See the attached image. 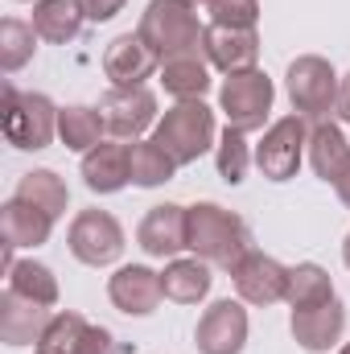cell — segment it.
Segmentation results:
<instances>
[{
	"label": "cell",
	"mask_w": 350,
	"mask_h": 354,
	"mask_svg": "<svg viewBox=\"0 0 350 354\" xmlns=\"http://www.w3.org/2000/svg\"><path fill=\"white\" fill-rule=\"evenodd\" d=\"M185 252H194L210 268L231 272L252 252V231L235 210L219 202H194L185 206Z\"/></svg>",
	"instance_id": "obj_1"
},
{
	"label": "cell",
	"mask_w": 350,
	"mask_h": 354,
	"mask_svg": "<svg viewBox=\"0 0 350 354\" xmlns=\"http://www.w3.org/2000/svg\"><path fill=\"white\" fill-rule=\"evenodd\" d=\"M136 33L165 62V58H177V54H202L206 25L198 21L194 4H185V0H149L145 12H140Z\"/></svg>",
	"instance_id": "obj_2"
},
{
	"label": "cell",
	"mask_w": 350,
	"mask_h": 354,
	"mask_svg": "<svg viewBox=\"0 0 350 354\" xmlns=\"http://www.w3.org/2000/svg\"><path fill=\"white\" fill-rule=\"evenodd\" d=\"M153 140L169 153L181 165H194L198 157H206L214 145H219V124H214V107H206L202 99H185V103H174L157 128H153Z\"/></svg>",
	"instance_id": "obj_3"
},
{
	"label": "cell",
	"mask_w": 350,
	"mask_h": 354,
	"mask_svg": "<svg viewBox=\"0 0 350 354\" xmlns=\"http://www.w3.org/2000/svg\"><path fill=\"white\" fill-rule=\"evenodd\" d=\"M58 111L50 95L42 91H21L12 83H4V115H0V128H4V140L21 153H42L54 145L58 136Z\"/></svg>",
	"instance_id": "obj_4"
},
{
	"label": "cell",
	"mask_w": 350,
	"mask_h": 354,
	"mask_svg": "<svg viewBox=\"0 0 350 354\" xmlns=\"http://www.w3.org/2000/svg\"><path fill=\"white\" fill-rule=\"evenodd\" d=\"M338 83H342V75L322 54H301L284 71L288 103L301 120H330V111L338 107Z\"/></svg>",
	"instance_id": "obj_5"
},
{
	"label": "cell",
	"mask_w": 350,
	"mask_h": 354,
	"mask_svg": "<svg viewBox=\"0 0 350 354\" xmlns=\"http://www.w3.org/2000/svg\"><path fill=\"white\" fill-rule=\"evenodd\" d=\"M272 99H276V87H272V79L264 75L260 66H256V71H243V75H227L223 79V87H219V111L227 115L231 128L260 132L264 124H268Z\"/></svg>",
	"instance_id": "obj_6"
},
{
	"label": "cell",
	"mask_w": 350,
	"mask_h": 354,
	"mask_svg": "<svg viewBox=\"0 0 350 354\" xmlns=\"http://www.w3.org/2000/svg\"><path fill=\"white\" fill-rule=\"evenodd\" d=\"M66 248L79 264L87 268H111L124 256V227L116 223V214L107 210H79L71 218V235H66Z\"/></svg>",
	"instance_id": "obj_7"
},
{
	"label": "cell",
	"mask_w": 350,
	"mask_h": 354,
	"mask_svg": "<svg viewBox=\"0 0 350 354\" xmlns=\"http://www.w3.org/2000/svg\"><path fill=\"white\" fill-rule=\"evenodd\" d=\"M305 145H309V124L293 111L264 128V140L256 145V169L268 181H293L305 161Z\"/></svg>",
	"instance_id": "obj_8"
},
{
	"label": "cell",
	"mask_w": 350,
	"mask_h": 354,
	"mask_svg": "<svg viewBox=\"0 0 350 354\" xmlns=\"http://www.w3.org/2000/svg\"><path fill=\"white\" fill-rule=\"evenodd\" d=\"M99 115L111 140H140L149 128H157V95L149 87H111L99 99Z\"/></svg>",
	"instance_id": "obj_9"
},
{
	"label": "cell",
	"mask_w": 350,
	"mask_h": 354,
	"mask_svg": "<svg viewBox=\"0 0 350 354\" xmlns=\"http://www.w3.org/2000/svg\"><path fill=\"white\" fill-rule=\"evenodd\" d=\"M37 354H120V346H116L111 330L91 326L83 313L62 309L50 317V326L37 342Z\"/></svg>",
	"instance_id": "obj_10"
},
{
	"label": "cell",
	"mask_w": 350,
	"mask_h": 354,
	"mask_svg": "<svg viewBox=\"0 0 350 354\" xmlns=\"http://www.w3.org/2000/svg\"><path fill=\"white\" fill-rule=\"evenodd\" d=\"M248 309L243 301H214L202 317H198V330H194V346L198 354H243L248 346Z\"/></svg>",
	"instance_id": "obj_11"
},
{
	"label": "cell",
	"mask_w": 350,
	"mask_h": 354,
	"mask_svg": "<svg viewBox=\"0 0 350 354\" xmlns=\"http://www.w3.org/2000/svg\"><path fill=\"white\" fill-rule=\"evenodd\" d=\"M107 301L128 313V317H149L157 313V305L165 301L161 292V272H153L149 264H124L107 276Z\"/></svg>",
	"instance_id": "obj_12"
},
{
	"label": "cell",
	"mask_w": 350,
	"mask_h": 354,
	"mask_svg": "<svg viewBox=\"0 0 350 354\" xmlns=\"http://www.w3.org/2000/svg\"><path fill=\"white\" fill-rule=\"evenodd\" d=\"M231 280H235V292L243 305H276L284 301V288H288V268L280 264L276 256H264V252H248L239 264L231 268Z\"/></svg>",
	"instance_id": "obj_13"
},
{
	"label": "cell",
	"mask_w": 350,
	"mask_h": 354,
	"mask_svg": "<svg viewBox=\"0 0 350 354\" xmlns=\"http://www.w3.org/2000/svg\"><path fill=\"white\" fill-rule=\"evenodd\" d=\"M202 54L223 75L256 71V62H260V33L256 29H231V25H206Z\"/></svg>",
	"instance_id": "obj_14"
},
{
	"label": "cell",
	"mask_w": 350,
	"mask_h": 354,
	"mask_svg": "<svg viewBox=\"0 0 350 354\" xmlns=\"http://www.w3.org/2000/svg\"><path fill=\"white\" fill-rule=\"evenodd\" d=\"M288 330H293V342L309 354H326L334 351L347 334V305L334 297L326 305H313V309H293L288 317Z\"/></svg>",
	"instance_id": "obj_15"
},
{
	"label": "cell",
	"mask_w": 350,
	"mask_h": 354,
	"mask_svg": "<svg viewBox=\"0 0 350 354\" xmlns=\"http://www.w3.org/2000/svg\"><path fill=\"white\" fill-rule=\"evenodd\" d=\"M157 71L161 58L140 41V33H120L103 50V75L111 79V87H145V79H153Z\"/></svg>",
	"instance_id": "obj_16"
},
{
	"label": "cell",
	"mask_w": 350,
	"mask_h": 354,
	"mask_svg": "<svg viewBox=\"0 0 350 354\" xmlns=\"http://www.w3.org/2000/svg\"><path fill=\"white\" fill-rule=\"evenodd\" d=\"M136 243L149 260H177L185 252V206L177 202L149 206V214L136 227Z\"/></svg>",
	"instance_id": "obj_17"
},
{
	"label": "cell",
	"mask_w": 350,
	"mask_h": 354,
	"mask_svg": "<svg viewBox=\"0 0 350 354\" xmlns=\"http://www.w3.org/2000/svg\"><path fill=\"white\" fill-rule=\"evenodd\" d=\"M50 309L37 301H25L21 292L4 288L0 292V342L4 346H37L46 326H50Z\"/></svg>",
	"instance_id": "obj_18"
},
{
	"label": "cell",
	"mask_w": 350,
	"mask_h": 354,
	"mask_svg": "<svg viewBox=\"0 0 350 354\" xmlns=\"http://www.w3.org/2000/svg\"><path fill=\"white\" fill-rule=\"evenodd\" d=\"M83 181L91 194H120L132 181V145L103 140L91 153H83Z\"/></svg>",
	"instance_id": "obj_19"
},
{
	"label": "cell",
	"mask_w": 350,
	"mask_h": 354,
	"mask_svg": "<svg viewBox=\"0 0 350 354\" xmlns=\"http://www.w3.org/2000/svg\"><path fill=\"white\" fill-rule=\"evenodd\" d=\"M54 231V218L21 198H8L0 206V235H4V248L8 252H21V248H42Z\"/></svg>",
	"instance_id": "obj_20"
},
{
	"label": "cell",
	"mask_w": 350,
	"mask_h": 354,
	"mask_svg": "<svg viewBox=\"0 0 350 354\" xmlns=\"http://www.w3.org/2000/svg\"><path fill=\"white\" fill-rule=\"evenodd\" d=\"M305 157L313 165V174L322 177L326 185H334L342 169L350 161V145H347V132L334 124V120H313L309 128V145H305Z\"/></svg>",
	"instance_id": "obj_21"
},
{
	"label": "cell",
	"mask_w": 350,
	"mask_h": 354,
	"mask_svg": "<svg viewBox=\"0 0 350 354\" xmlns=\"http://www.w3.org/2000/svg\"><path fill=\"white\" fill-rule=\"evenodd\" d=\"M210 284H214V276H210V264L206 260H198V256H190V260H169L165 272H161V292H165V301H174V305H198V301H206L210 297Z\"/></svg>",
	"instance_id": "obj_22"
},
{
	"label": "cell",
	"mask_w": 350,
	"mask_h": 354,
	"mask_svg": "<svg viewBox=\"0 0 350 354\" xmlns=\"http://www.w3.org/2000/svg\"><path fill=\"white\" fill-rule=\"evenodd\" d=\"M157 79H161L165 95H174L177 103L202 99L210 91V62H206V54H177V58L161 62Z\"/></svg>",
	"instance_id": "obj_23"
},
{
	"label": "cell",
	"mask_w": 350,
	"mask_h": 354,
	"mask_svg": "<svg viewBox=\"0 0 350 354\" xmlns=\"http://www.w3.org/2000/svg\"><path fill=\"white\" fill-rule=\"evenodd\" d=\"M83 4L79 0H37L33 4V29H37V37L42 41H50V46H66V41H75L79 37V29H83Z\"/></svg>",
	"instance_id": "obj_24"
},
{
	"label": "cell",
	"mask_w": 350,
	"mask_h": 354,
	"mask_svg": "<svg viewBox=\"0 0 350 354\" xmlns=\"http://www.w3.org/2000/svg\"><path fill=\"white\" fill-rule=\"evenodd\" d=\"M334 297H338L334 280H330V272L322 264L305 260V264L288 268V288H284V305L288 309H313V305H326Z\"/></svg>",
	"instance_id": "obj_25"
},
{
	"label": "cell",
	"mask_w": 350,
	"mask_h": 354,
	"mask_svg": "<svg viewBox=\"0 0 350 354\" xmlns=\"http://www.w3.org/2000/svg\"><path fill=\"white\" fill-rule=\"evenodd\" d=\"M12 198H21V202L46 210L54 223H58V218L66 214V206H71V189H66V181L54 174V169H29V174L17 181V194H12Z\"/></svg>",
	"instance_id": "obj_26"
},
{
	"label": "cell",
	"mask_w": 350,
	"mask_h": 354,
	"mask_svg": "<svg viewBox=\"0 0 350 354\" xmlns=\"http://www.w3.org/2000/svg\"><path fill=\"white\" fill-rule=\"evenodd\" d=\"M107 128H103V115L99 107H87V103H71L58 111V140L71 149V153H91L95 145H103Z\"/></svg>",
	"instance_id": "obj_27"
},
{
	"label": "cell",
	"mask_w": 350,
	"mask_h": 354,
	"mask_svg": "<svg viewBox=\"0 0 350 354\" xmlns=\"http://www.w3.org/2000/svg\"><path fill=\"white\" fill-rule=\"evenodd\" d=\"M8 288L12 292H21L25 301H37V305H46V309H54L58 305V276H54V268L37 264V260H17V264L8 268Z\"/></svg>",
	"instance_id": "obj_28"
},
{
	"label": "cell",
	"mask_w": 350,
	"mask_h": 354,
	"mask_svg": "<svg viewBox=\"0 0 350 354\" xmlns=\"http://www.w3.org/2000/svg\"><path fill=\"white\" fill-rule=\"evenodd\" d=\"M37 29L33 21H21V17H4L0 21V71L4 75H17L33 54H37Z\"/></svg>",
	"instance_id": "obj_29"
},
{
	"label": "cell",
	"mask_w": 350,
	"mask_h": 354,
	"mask_svg": "<svg viewBox=\"0 0 350 354\" xmlns=\"http://www.w3.org/2000/svg\"><path fill=\"white\" fill-rule=\"evenodd\" d=\"M252 165H256V149L248 145V132L227 124V132H219V145H214V169H219V177L227 185H239Z\"/></svg>",
	"instance_id": "obj_30"
},
{
	"label": "cell",
	"mask_w": 350,
	"mask_h": 354,
	"mask_svg": "<svg viewBox=\"0 0 350 354\" xmlns=\"http://www.w3.org/2000/svg\"><path fill=\"white\" fill-rule=\"evenodd\" d=\"M177 161L149 136V140H132V185L140 189H157L165 181H174Z\"/></svg>",
	"instance_id": "obj_31"
},
{
	"label": "cell",
	"mask_w": 350,
	"mask_h": 354,
	"mask_svg": "<svg viewBox=\"0 0 350 354\" xmlns=\"http://www.w3.org/2000/svg\"><path fill=\"white\" fill-rule=\"evenodd\" d=\"M210 25H231V29H256L260 21V0H206Z\"/></svg>",
	"instance_id": "obj_32"
},
{
	"label": "cell",
	"mask_w": 350,
	"mask_h": 354,
	"mask_svg": "<svg viewBox=\"0 0 350 354\" xmlns=\"http://www.w3.org/2000/svg\"><path fill=\"white\" fill-rule=\"evenodd\" d=\"M79 4H83V17H87V21L103 25V21H111L116 12H124L128 0H79Z\"/></svg>",
	"instance_id": "obj_33"
},
{
	"label": "cell",
	"mask_w": 350,
	"mask_h": 354,
	"mask_svg": "<svg viewBox=\"0 0 350 354\" xmlns=\"http://www.w3.org/2000/svg\"><path fill=\"white\" fill-rule=\"evenodd\" d=\"M334 115L350 124V75H342V83H338V107H334Z\"/></svg>",
	"instance_id": "obj_34"
},
{
	"label": "cell",
	"mask_w": 350,
	"mask_h": 354,
	"mask_svg": "<svg viewBox=\"0 0 350 354\" xmlns=\"http://www.w3.org/2000/svg\"><path fill=\"white\" fill-rule=\"evenodd\" d=\"M334 194H338V202L350 210V161H347V169H342V177L334 181Z\"/></svg>",
	"instance_id": "obj_35"
},
{
	"label": "cell",
	"mask_w": 350,
	"mask_h": 354,
	"mask_svg": "<svg viewBox=\"0 0 350 354\" xmlns=\"http://www.w3.org/2000/svg\"><path fill=\"white\" fill-rule=\"evenodd\" d=\"M342 264L350 268V235H347V239H342Z\"/></svg>",
	"instance_id": "obj_36"
},
{
	"label": "cell",
	"mask_w": 350,
	"mask_h": 354,
	"mask_svg": "<svg viewBox=\"0 0 350 354\" xmlns=\"http://www.w3.org/2000/svg\"><path fill=\"white\" fill-rule=\"evenodd\" d=\"M338 354H350V342H347V346H338Z\"/></svg>",
	"instance_id": "obj_37"
},
{
	"label": "cell",
	"mask_w": 350,
	"mask_h": 354,
	"mask_svg": "<svg viewBox=\"0 0 350 354\" xmlns=\"http://www.w3.org/2000/svg\"><path fill=\"white\" fill-rule=\"evenodd\" d=\"M185 4H206V0H185Z\"/></svg>",
	"instance_id": "obj_38"
},
{
	"label": "cell",
	"mask_w": 350,
	"mask_h": 354,
	"mask_svg": "<svg viewBox=\"0 0 350 354\" xmlns=\"http://www.w3.org/2000/svg\"><path fill=\"white\" fill-rule=\"evenodd\" d=\"M33 4H37V0H33Z\"/></svg>",
	"instance_id": "obj_39"
}]
</instances>
